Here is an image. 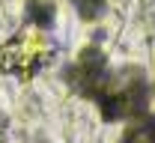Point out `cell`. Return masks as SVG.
Wrapping results in <instances>:
<instances>
[{
  "label": "cell",
  "instance_id": "cell-1",
  "mask_svg": "<svg viewBox=\"0 0 155 143\" xmlns=\"http://www.w3.org/2000/svg\"><path fill=\"white\" fill-rule=\"evenodd\" d=\"M45 57H48V42L42 36V30L27 27L21 36H15V39L0 51V69L9 72V75L30 78L39 66L45 63Z\"/></svg>",
  "mask_w": 155,
  "mask_h": 143
},
{
  "label": "cell",
  "instance_id": "cell-2",
  "mask_svg": "<svg viewBox=\"0 0 155 143\" xmlns=\"http://www.w3.org/2000/svg\"><path fill=\"white\" fill-rule=\"evenodd\" d=\"M75 6H78V12L84 18H96L101 12V0H75Z\"/></svg>",
  "mask_w": 155,
  "mask_h": 143
}]
</instances>
